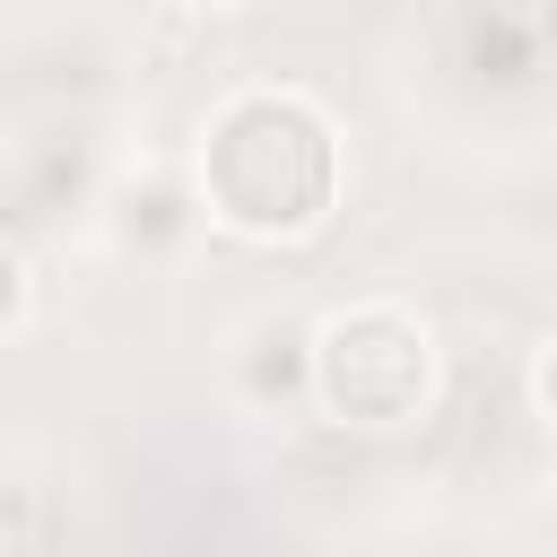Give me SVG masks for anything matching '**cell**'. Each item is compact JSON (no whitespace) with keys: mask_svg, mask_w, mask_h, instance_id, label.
I'll list each match as a JSON object with an SVG mask.
<instances>
[{"mask_svg":"<svg viewBox=\"0 0 557 557\" xmlns=\"http://www.w3.org/2000/svg\"><path fill=\"white\" fill-rule=\"evenodd\" d=\"M174 9H235V0H174Z\"/></svg>","mask_w":557,"mask_h":557,"instance_id":"cell-5","label":"cell"},{"mask_svg":"<svg viewBox=\"0 0 557 557\" xmlns=\"http://www.w3.org/2000/svg\"><path fill=\"white\" fill-rule=\"evenodd\" d=\"M17 322H26V261L0 244V339H9Z\"/></svg>","mask_w":557,"mask_h":557,"instance_id":"cell-3","label":"cell"},{"mask_svg":"<svg viewBox=\"0 0 557 557\" xmlns=\"http://www.w3.org/2000/svg\"><path fill=\"white\" fill-rule=\"evenodd\" d=\"M200 200L244 244H296L339 209V131L296 87H244L200 131Z\"/></svg>","mask_w":557,"mask_h":557,"instance_id":"cell-1","label":"cell"},{"mask_svg":"<svg viewBox=\"0 0 557 557\" xmlns=\"http://www.w3.org/2000/svg\"><path fill=\"white\" fill-rule=\"evenodd\" d=\"M531 400H540V418L557 426V339L540 348V366H531Z\"/></svg>","mask_w":557,"mask_h":557,"instance_id":"cell-4","label":"cell"},{"mask_svg":"<svg viewBox=\"0 0 557 557\" xmlns=\"http://www.w3.org/2000/svg\"><path fill=\"white\" fill-rule=\"evenodd\" d=\"M313 400L339 426H409L435 400V331L400 305V296H357L339 313H322L313 348H305Z\"/></svg>","mask_w":557,"mask_h":557,"instance_id":"cell-2","label":"cell"}]
</instances>
